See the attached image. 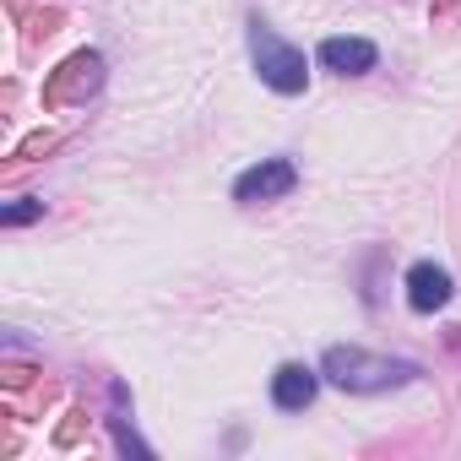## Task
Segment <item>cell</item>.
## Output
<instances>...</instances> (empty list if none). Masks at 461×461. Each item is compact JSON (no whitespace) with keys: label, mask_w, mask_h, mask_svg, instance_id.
I'll return each mask as SVG.
<instances>
[{"label":"cell","mask_w":461,"mask_h":461,"mask_svg":"<svg viewBox=\"0 0 461 461\" xmlns=\"http://www.w3.org/2000/svg\"><path fill=\"white\" fill-rule=\"evenodd\" d=\"M321 375L337 385V391H353V396H380V391H396V385H412L423 375V364L412 358H385V353H364V348H326L321 358Z\"/></svg>","instance_id":"cell-1"},{"label":"cell","mask_w":461,"mask_h":461,"mask_svg":"<svg viewBox=\"0 0 461 461\" xmlns=\"http://www.w3.org/2000/svg\"><path fill=\"white\" fill-rule=\"evenodd\" d=\"M250 60H256V77L283 93V98H299L310 87V60L304 50H294L288 39H277V28H267L261 17H250Z\"/></svg>","instance_id":"cell-2"},{"label":"cell","mask_w":461,"mask_h":461,"mask_svg":"<svg viewBox=\"0 0 461 461\" xmlns=\"http://www.w3.org/2000/svg\"><path fill=\"white\" fill-rule=\"evenodd\" d=\"M104 87V55L98 50H77L71 60H60L44 82V109H71V104H87L93 93Z\"/></svg>","instance_id":"cell-3"},{"label":"cell","mask_w":461,"mask_h":461,"mask_svg":"<svg viewBox=\"0 0 461 461\" xmlns=\"http://www.w3.org/2000/svg\"><path fill=\"white\" fill-rule=\"evenodd\" d=\"M294 185H299V168H294V158H261L256 168H245V174L234 179V201H240V206L283 201Z\"/></svg>","instance_id":"cell-4"},{"label":"cell","mask_w":461,"mask_h":461,"mask_svg":"<svg viewBox=\"0 0 461 461\" xmlns=\"http://www.w3.org/2000/svg\"><path fill=\"white\" fill-rule=\"evenodd\" d=\"M315 60H321L326 71H337V77H369V71L380 66V50H375L369 39H321Z\"/></svg>","instance_id":"cell-5"},{"label":"cell","mask_w":461,"mask_h":461,"mask_svg":"<svg viewBox=\"0 0 461 461\" xmlns=\"http://www.w3.org/2000/svg\"><path fill=\"white\" fill-rule=\"evenodd\" d=\"M450 294H456V283H450V272H445V267L418 261V267L407 272V304H412V315H434V310H445V304H450Z\"/></svg>","instance_id":"cell-6"},{"label":"cell","mask_w":461,"mask_h":461,"mask_svg":"<svg viewBox=\"0 0 461 461\" xmlns=\"http://www.w3.org/2000/svg\"><path fill=\"white\" fill-rule=\"evenodd\" d=\"M321 369H310V364H283L277 375H272V407H283V412H304L310 402H315V391H321Z\"/></svg>","instance_id":"cell-7"},{"label":"cell","mask_w":461,"mask_h":461,"mask_svg":"<svg viewBox=\"0 0 461 461\" xmlns=\"http://www.w3.org/2000/svg\"><path fill=\"white\" fill-rule=\"evenodd\" d=\"M44 217V201L39 195H23V201H12V206H0V222L6 228H28V222H39Z\"/></svg>","instance_id":"cell-8"},{"label":"cell","mask_w":461,"mask_h":461,"mask_svg":"<svg viewBox=\"0 0 461 461\" xmlns=\"http://www.w3.org/2000/svg\"><path fill=\"white\" fill-rule=\"evenodd\" d=\"M429 17H434V28L456 23V17H461V0H434V12H429Z\"/></svg>","instance_id":"cell-9"},{"label":"cell","mask_w":461,"mask_h":461,"mask_svg":"<svg viewBox=\"0 0 461 461\" xmlns=\"http://www.w3.org/2000/svg\"><path fill=\"white\" fill-rule=\"evenodd\" d=\"M50 147H55V136H28V141H23V152H17V158H23V163H28V158H39V152H50Z\"/></svg>","instance_id":"cell-10"}]
</instances>
